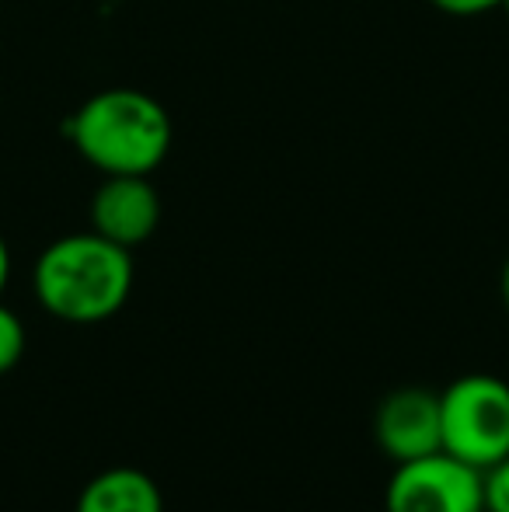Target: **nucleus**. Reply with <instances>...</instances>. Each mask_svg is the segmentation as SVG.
Instances as JSON below:
<instances>
[{
    "mask_svg": "<svg viewBox=\"0 0 509 512\" xmlns=\"http://www.w3.org/2000/svg\"><path fill=\"white\" fill-rule=\"evenodd\" d=\"M74 150L102 175H150L171 154L168 108L136 88H105L63 122Z\"/></svg>",
    "mask_w": 509,
    "mask_h": 512,
    "instance_id": "nucleus-1",
    "label": "nucleus"
},
{
    "mask_svg": "<svg viewBox=\"0 0 509 512\" xmlns=\"http://www.w3.org/2000/svg\"><path fill=\"white\" fill-rule=\"evenodd\" d=\"M35 297L67 324H98L119 314L133 293V255L95 234H67L35 262Z\"/></svg>",
    "mask_w": 509,
    "mask_h": 512,
    "instance_id": "nucleus-2",
    "label": "nucleus"
},
{
    "mask_svg": "<svg viewBox=\"0 0 509 512\" xmlns=\"http://www.w3.org/2000/svg\"><path fill=\"white\" fill-rule=\"evenodd\" d=\"M443 453L485 467L509 457V384L492 373H468L440 394Z\"/></svg>",
    "mask_w": 509,
    "mask_h": 512,
    "instance_id": "nucleus-3",
    "label": "nucleus"
},
{
    "mask_svg": "<svg viewBox=\"0 0 509 512\" xmlns=\"http://www.w3.org/2000/svg\"><path fill=\"white\" fill-rule=\"evenodd\" d=\"M387 512H485L482 471L450 453L398 464L384 492Z\"/></svg>",
    "mask_w": 509,
    "mask_h": 512,
    "instance_id": "nucleus-4",
    "label": "nucleus"
},
{
    "mask_svg": "<svg viewBox=\"0 0 509 512\" xmlns=\"http://www.w3.org/2000/svg\"><path fill=\"white\" fill-rule=\"evenodd\" d=\"M374 436L377 446L394 460L429 457L443 450V415H440V394L422 391V387H401L381 401L374 415Z\"/></svg>",
    "mask_w": 509,
    "mask_h": 512,
    "instance_id": "nucleus-5",
    "label": "nucleus"
},
{
    "mask_svg": "<svg viewBox=\"0 0 509 512\" xmlns=\"http://www.w3.org/2000/svg\"><path fill=\"white\" fill-rule=\"evenodd\" d=\"M161 223V196L150 175H105L91 199V230L119 248H140Z\"/></svg>",
    "mask_w": 509,
    "mask_h": 512,
    "instance_id": "nucleus-6",
    "label": "nucleus"
},
{
    "mask_svg": "<svg viewBox=\"0 0 509 512\" xmlns=\"http://www.w3.org/2000/svg\"><path fill=\"white\" fill-rule=\"evenodd\" d=\"M74 512H164V495L150 474L136 467H109L84 485Z\"/></svg>",
    "mask_w": 509,
    "mask_h": 512,
    "instance_id": "nucleus-7",
    "label": "nucleus"
},
{
    "mask_svg": "<svg viewBox=\"0 0 509 512\" xmlns=\"http://www.w3.org/2000/svg\"><path fill=\"white\" fill-rule=\"evenodd\" d=\"M25 345H28V335H25V324L21 317L14 314L11 307L0 304V377L11 373L14 366L21 363L25 356Z\"/></svg>",
    "mask_w": 509,
    "mask_h": 512,
    "instance_id": "nucleus-8",
    "label": "nucleus"
},
{
    "mask_svg": "<svg viewBox=\"0 0 509 512\" xmlns=\"http://www.w3.org/2000/svg\"><path fill=\"white\" fill-rule=\"evenodd\" d=\"M485 512H509V457L482 471Z\"/></svg>",
    "mask_w": 509,
    "mask_h": 512,
    "instance_id": "nucleus-9",
    "label": "nucleus"
},
{
    "mask_svg": "<svg viewBox=\"0 0 509 512\" xmlns=\"http://www.w3.org/2000/svg\"><path fill=\"white\" fill-rule=\"evenodd\" d=\"M436 11L450 14V18H478V14H489L496 7H503V0H429Z\"/></svg>",
    "mask_w": 509,
    "mask_h": 512,
    "instance_id": "nucleus-10",
    "label": "nucleus"
},
{
    "mask_svg": "<svg viewBox=\"0 0 509 512\" xmlns=\"http://www.w3.org/2000/svg\"><path fill=\"white\" fill-rule=\"evenodd\" d=\"M7 279H11V248H7L4 234H0V293L7 290Z\"/></svg>",
    "mask_w": 509,
    "mask_h": 512,
    "instance_id": "nucleus-11",
    "label": "nucleus"
},
{
    "mask_svg": "<svg viewBox=\"0 0 509 512\" xmlns=\"http://www.w3.org/2000/svg\"><path fill=\"white\" fill-rule=\"evenodd\" d=\"M499 290H503V304L509 310V258H506V265H503V279H499Z\"/></svg>",
    "mask_w": 509,
    "mask_h": 512,
    "instance_id": "nucleus-12",
    "label": "nucleus"
},
{
    "mask_svg": "<svg viewBox=\"0 0 509 512\" xmlns=\"http://www.w3.org/2000/svg\"><path fill=\"white\" fill-rule=\"evenodd\" d=\"M503 11H506V14H509V0H503Z\"/></svg>",
    "mask_w": 509,
    "mask_h": 512,
    "instance_id": "nucleus-13",
    "label": "nucleus"
}]
</instances>
